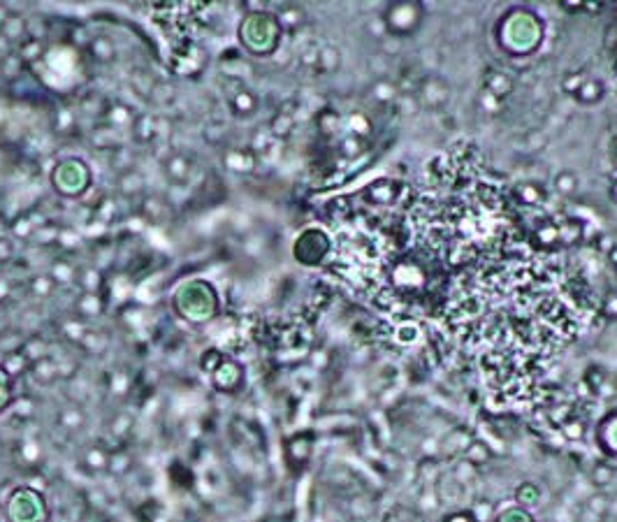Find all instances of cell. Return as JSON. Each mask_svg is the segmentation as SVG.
<instances>
[{"label":"cell","instance_id":"obj_9","mask_svg":"<svg viewBox=\"0 0 617 522\" xmlns=\"http://www.w3.org/2000/svg\"><path fill=\"white\" fill-rule=\"evenodd\" d=\"M367 147H369V142L365 140V137H355V135H346L339 144L341 154H344L346 158H355V156L365 154Z\"/></svg>","mask_w":617,"mask_h":522},{"label":"cell","instance_id":"obj_4","mask_svg":"<svg viewBox=\"0 0 617 522\" xmlns=\"http://www.w3.org/2000/svg\"><path fill=\"white\" fill-rule=\"evenodd\" d=\"M515 89V79L513 75H508L506 70H499V68H488L483 75V91L490 93V96H495L497 100H502V103H506V98L511 96Z\"/></svg>","mask_w":617,"mask_h":522},{"label":"cell","instance_id":"obj_17","mask_svg":"<svg viewBox=\"0 0 617 522\" xmlns=\"http://www.w3.org/2000/svg\"><path fill=\"white\" fill-rule=\"evenodd\" d=\"M611 198H613V200L617 202V179L613 181V186H611Z\"/></svg>","mask_w":617,"mask_h":522},{"label":"cell","instance_id":"obj_11","mask_svg":"<svg viewBox=\"0 0 617 522\" xmlns=\"http://www.w3.org/2000/svg\"><path fill=\"white\" fill-rule=\"evenodd\" d=\"M341 63V56L335 47H323L318 54V70L321 72H335Z\"/></svg>","mask_w":617,"mask_h":522},{"label":"cell","instance_id":"obj_14","mask_svg":"<svg viewBox=\"0 0 617 522\" xmlns=\"http://www.w3.org/2000/svg\"><path fill=\"white\" fill-rule=\"evenodd\" d=\"M478 107H481V110L485 112V114H490V116H497L499 112L504 110V103L502 100H497L495 96H490V93H481V96H478Z\"/></svg>","mask_w":617,"mask_h":522},{"label":"cell","instance_id":"obj_13","mask_svg":"<svg viewBox=\"0 0 617 522\" xmlns=\"http://www.w3.org/2000/svg\"><path fill=\"white\" fill-rule=\"evenodd\" d=\"M45 52V45L40 40H24L19 47V58H26V61H33V58H40Z\"/></svg>","mask_w":617,"mask_h":522},{"label":"cell","instance_id":"obj_5","mask_svg":"<svg viewBox=\"0 0 617 522\" xmlns=\"http://www.w3.org/2000/svg\"><path fill=\"white\" fill-rule=\"evenodd\" d=\"M399 193H402V184L395 179H379L365 191V198L376 207H393Z\"/></svg>","mask_w":617,"mask_h":522},{"label":"cell","instance_id":"obj_6","mask_svg":"<svg viewBox=\"0 0 617 522\" xmlns=\"http://www.w3.org/2000/svg\"><path fill=\"white\" fill-rule=\"evenodd\" d=\"M515 200L520 202L522 207H541L543 202H546V188H543L541 184H536V181H525V184H518L515 186Z\"/></svg>","mask_w":617,"mask_h":522},{"label":"cell","instance_id":"obj_8","mask_svg":"<svg viewBox=\"0 0 617 522\" xmlns=\"http://www.w3.org/2000/svg\"><path fill=\"white\" fill-rule=\"evenodd\" d=\"M0 31H3V40L5 42L21 40L26 35V21L19 19V17H7L5 24L0 26Z\"/></svg>","mask_w":617,"mask_h":522},{"label":"cell","instance_id":"obj_10","mask_svg":"<svg viewBox=\"0 0 617 522\" xmlns=\"http://www.w3.org/2000/svg\"><path fill=\"white\" fill-rule=\"evenodd\" d=\"M372 128H374V123L365 114H353L351 119H348V135L367 137L369 133H372Z\"/></svg>","mask_w":617,"mask_h":522},{"label":"cell","instance_id":"obj_3","mask_svg":"<svg viewBox=\"0 0 617 522\" xmlns=\"http://www.w3.org/2000/svg\"><path fill=\"white\" fill-rule=\"evenodd\" d=\"M418 100L427 110H441L450 100V84L444 77H425L418 84Z\"/></svg>","mask_w":617,"mask_h":522},{"label":"cell","instance_id":"obj_15","mask_svg":"<svg viewBox=\"0 0 617 522\" xmlns=\"http://www.w3.org/2000/svg\"><path fill=\"white\" fill-rule=\"evenodd\" d=\"M374 93H376V100L379 103H390V100H395V84L393 82H379L374 86Z\"/></svg>","mask_w":617,"mask_h":522},{"label":"cell","instance_id":"obj_1","mask_svg":"<svg viewBox=\"0 0 617 522\" xmlns=\"http://www.w3.org/2000/svg\"><path fill=\"white\" fill-rule=\"evenodd\" d=\"M543 35H546V24L529 7H513V10H508L497 21L495 28V38L499 47L513 58L532 56L541 47Z\"/></svg>","mask_w":617,"mask_h":522},{"label":"cell","instance_id":"obj_16","mask_svg":"<svg viewBox=\"0 0 617 522\" xmlns=\"http://www.w3.org/2000/svg\"><path fill=\"white\" fill-rule=\"evenodd\" d=\"M585 79H587V75H569V77L564 79V84H562V86H564V91H566V93H571V96H573V93H576V91L580 89V84H583Z\"/></svg>","mask_w":617,"mask_h":522},{"label":"cell","instance_id":"obj_7","mask_svg":"<svg viewBox=\"0 0 617 522\" xmlns=\"http://www.w3.org/2000/svg\"><path fill=\"white\" fill-rule=\"evenodd\" d=\"M604 93H606V86H604L601 79L587 77L585 82L580 84V89L573 93V98H576L578 103H583V105H594V103H599V100L604 98Z\"/></svg>","mask_w":617,"mask_h":522},{"label":"cell","instance_id":"obj_2","mask_svg":"<svg viewBox=\"0 0 617 522\" xmlns=\"http://www.w3.org/2000/svg\"><path fill=\"white\" fill-rule=\"evenodd\" d=\"M425 19V7L423 3L416 0H404V3H390L383 10V26L393 38H411L413 33H418V28L423 26Z\"/></svg>","mask_w":617,"mask_h":522},{"label":"cell","instance_id":"obj_12","mask_svg":"<svg viewBox=\"0 0 617 522\" xmlns=\"http://www.w3.org/2000/svg\"><path fill=\"white\" fill-rule=\"evenodd\" d=\"M555 188H557V193H562V195H573V193H576L578 191V177H576V172L562 170L555 177Z\"/></svg>","mask_w":617,"mask_h":522}]
</instances>
